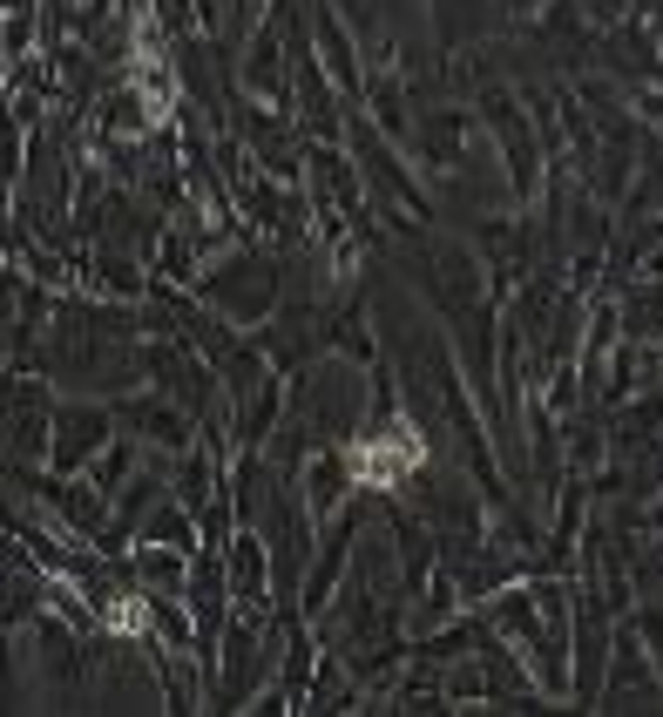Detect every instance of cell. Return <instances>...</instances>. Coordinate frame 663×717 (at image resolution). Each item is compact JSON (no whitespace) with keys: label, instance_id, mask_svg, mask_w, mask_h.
Returning a JSON list of instances; mask_svg holds the SVG:
<instances>
[{"label":"cell","instance_id":"7a4b0ae2","mask_svg":"<svg viewBox=\"0 0 663 717\" xmlns=\"http://www.w3.org/2000/svg\"><path fill=\"white\" fill-rule=\"evenodd\" d=\"M109 630H116V637H136V630H142V602H136V596L109 602Z\"/></svg>","mask_w":663,"mask_h":717},{"label":"cell","instance_id":"6da1fadb","mask_svg":"<svg viewBox=\"0 0 663 717\" xmlns=\"http://www.w3.org/2000/svg\"><path fill=\"white\" fill-rule=\"evenodd\" d=\"M427 461V440L413 433L406 420L386 433V440H359L353 454H346V468H353V481H366V488H399V474H413Z\"/></svg>","mask_w":663,"mask_h":717}]
</instances>
